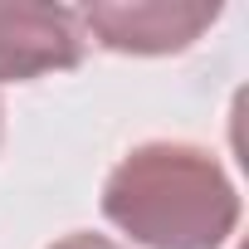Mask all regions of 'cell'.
I'll use <instances>...</instances> for the list:
<instances>
[{"label":"cell","mask_w":249,"mask_h":249,"mask_svg":"<svg viewBox=\"0 0 249 249\" xmlns=\"http://www.w3.org/2000/svg\"><path fill=\"white\" fill-rule=\"evenodd\" d=\"M103 220L142 249H220L239 225V191L200 142H142L103 181Z\"/></svg>","instance_id":"obj_1"},{"label":"cell","mask_w":249,"mask_h":249,"mask_svg":"<svg viewBox=\"0 0 249 249\" xmlns=\"http://www.w3.org/2000/svg\"><path fill=\"white\" fill-rule=\"evenodd\" d=\"M83 35H93V44H103L107 54H181L191 49L215 20L220 5L205 0H98V5L78 10Z\"/></svg>","instance_id":"obj_2"},{"label":"cell","mask_w":249,"mask_h":249,"mask_svg":"<svg viewBox=\"0 0 249 249\" xmlns=\"http://www.w3.org/2000/svg\"><path fill=\"white\" fill-rule=\"evenodd\" d=\"M88 54V35L78 10L15 0L0 5V83H25L44 73L78 69Z\"/></svg>","instance_id":"obj_3"},{"label":"cell","mask_w":249,"mask_h":249,"mask_svg":"<svg viewBox=\"0 0 249 249\" xmlns=\"http://www.w3.org/2000/svg\"><path fill=\"white\" fill-rule=\"evenodd\" d=\"M49 249H122V244H112L107 234H88V230H78V234H64V239H54Z\"/></svg>","instance_id":"obj_4"},{"label":"cell","mask_w":249,"mask_h":249,"mask_svg":"<svg viewBox=\"0 0 249 249\" xmlns=\"http://www.w3.org/2000/svg\"><path fill=\"white\" fill-rule=\"evenodd\" d=\"M0 137H5V103H0Z\"/></svg>","instance_id":"obj_5"}]
</instances>
